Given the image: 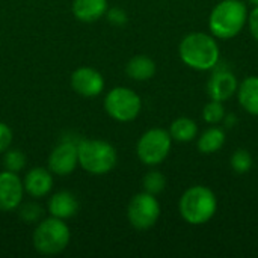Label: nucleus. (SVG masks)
I'll list each match as a JSON object with an SVG mask.
<instances>
[{
	"mask_svg": "<svg viewBox=\"0 0 258 258\" xmlns=\"http://www.w3.org/2000/svg\"><path fill=\"white\" fill-rule=\"evenodd\" d=\"M248 15L242 0H221L210 12L209 29L218 39L236 38L248 24Z\"/></svg>",
	"mask_w": 258,
	"mask_h": 258,
	"instance_id": "2",
	"label": "nucleus"
},
{
	"mask_svg": "<svg viewBox=\"0 0 258 258\" xmlns=\"http://www.w3.org/2000/svg\"><path fill=\"white\" fill-rule=\"evenodd\" d=\"M237 98L243 110L258 116V76H249L239 85Z\"/></svg>",
	"mask_w": 258,
	"mask_h": 258,
	"instance_id": "16",
	"label": "nucleus"
},
{
	"mask_svg": "<svg viewBox=\"0 0 258 258\" xmlns=\"http://www.w3.org/2000/svg\"><path fill=\"white\" fill-rule=\"evenodd\" d=\"M225 144V132L219 127H210L201 133L198 139V150L203 154H215Z\"/></svg>",
	"mask_w": 258,
	"mask_h": 258,
	"instance_id": "18",
	"label": "nucleus"
},
{
	"mask_svg": "<svg viewBox=\"0 0 258 258\" xmlns=\"http://www.w3.org/2000/svg\"><path fill=\"white\" fill-rule=\"evenodd\" d=\"M24 186L15 172H0V212H12L23 201Z\"/></svg>",
	"mask_w": 258,
	"mask_h": 258,
	"instance_id": "11",
	"label": "nucleus"
},
{
	"mask_svg": "<svg viewBox=\"0 0 258 258\" xmlns=\"http://www.w3.org/2000/svg\"><path fill=\"white\" fill-rule=\"evenodd\" d=\"M107 12V0H74L73 14L83 23L100 20Z\"/></svg>",
	"mask_w": 258,
	"mask_h": 258,
	"instance_id": "15",
	"label": "nucleus"
},
{
	"mask_svg": "<svg viewBox=\"0 0 258 258\" xmlns=\"http://www.w3.org/2000/svg\"><path fill=\"white\" fill-rule=\"evenodd\" d=\"M171 147L172 138L169 132L163 128H151L139 138L136 153L144 165L157 166L168 157Z\"/></svg>",
	"mask_w": 258,
	"mask_h": 258,
	"instance_id": "7",
	"label": "nucleus"
},
{
	"mask_svg": "<svg viewBox=\"0 0 258 258\" xmlns=\"http://www.w3.org/2000/svg\"><path fill=\"white\" fill-rule=\"evenodd\" d=\"M180 215L190 225H204L213 219L218 210V200L207 186H192L180 198Z\"/></svg>",
	"mask_w": 258,
	"mask_h": 258,
	"instance_id": "3",
	"label": "nucleus"
},
{
	"mask_svg": "<svg viewBox=\"0 0 258 258\" xmlns=\"http://www.w3.org/2000/svg\"><path fill=\"white\" fill-rule=\"evenodd\" d=\"M180 57L184 65L195 71H212L218 67L221 50L213 35L192 32L180 42Z\"/></svg>",
	"mask_w": 258,
	"mask_h": 258,
	"instance_id": "1",
	"label": "nucleus"
},
{
	"mask_svg": "<svg viewBox=\"0 0 258 258\" xmlns=\"http://www.w3.org/2000/svg\"><path fill=\"white\" fill-rule=\"evenodd\" d=\"M71 88L82 97H97L104 89V79L97 70L80 67L71 74Z\"/></svg>",
	"mask_w": 258,
	"mask_h": 258,
	"instance_id": "12",
	"label": "nucleus"
},
{
	"mask_svg": "<svg viewBox=\"0 0 258 258\" xmlns=\"http://www.w3.org/2000/svg\"><path fill=\"white\" fill-rule=\"evenodd\" d=\"M71 233L63 219L48 218L38 224L33 233V246L44 255L60 254L70 243Z\"/></svg>",
	"mask_w": 258,
	"mask_h": 258,
	"instance_id": "5",
	"label": "nucleus"
},
{
	"mask_svg": "<svg viewBox=\"0 0 258 258\" xmlns=\"http://www.w3.org/2000/svg\"><path fill=\"white\" fill-rule=\"evenodd\" d=\"M79 165L92 175L110 172L118 162L116 150L112 144L100 139H85L77 144Z\"/></svg>",
	"mask_w": 258,
	"mask_h": 258,
	"instance_id": "4",
	"label": "nucleus"
},
{
	"mask_svg": "<svg viewBox=\"0 0 258 258\" xmlns=\"http://www.w3.org/2000/svg\"><path fill=\"white\" fill-rule=\"evenodd\" d=\"M248 26L249 32L254 36V39L258 41V6H254V9L248 15Z\"/></svg>",
	"mask_w": 258,
	"mask_h": 258,
	"instance_id": "27",
	"label": "nucleus"
},
{
	"mask_svg": "<svg viewBox=\"0 0 258 258\" xmlns=\"http://www.w3.org/2000/svg\"><path fill=\"white\" fill-rule=\"evenodd\" d=\"M212 76L207 82V94L210 97V100H216V101H227L230 100L239 88V82L236 79V76L227 70V68H213L212 70Z\"/></svg>",
	"mask_w": 258,
	"mask_h": 258,
	"instance_id": "10",
	"label": "nucleus"
},
{
	"mask_svg": "<svg viewBox=\"0 0 258 258\" xmlns=\"http://www.w3.org/2000/svg\"><path fill=\"white\" fill-rule=\"evenodd\" d=\"M125 71L130 79L138 80V82H145V80H150L154 77L156 62L145 54H138L128 60Z\"/></svg>",
	"mask_w": 258,
	"mask_h": 258,
	"instance_id": "17",
	"label": "nucleus"
},
{
	"mask_svg": "<svg viewBox=\"0 0 258 258\" xmlns=\"http://www.w3.org/2000/svg\"><path fill=\"white\" fill-rule=\"evenodd\" d=\"M11 144H12V132L5 122H0V153H5L11 147Z\"/></svg>",
	"mask_w": 258,
	"mask_h": 258,
	"instance_id": "26",
	"label": "nucleus"
},
{
	"mask_svg": "<svg viewBox=\"0 0 258 258\" xmlns=\"http://www.w3.org/2000/svg\"><path fill=\"white\" fill-rule=\"evenodd\" d=\"M230 165L236 174H246L252 168V156L246 150L240 148L233 153L230 159Z\"/></svg>",
	"mask_w": 258,
	"mask_h": 258,
	"instance_id": "22",
	"label": "nucleus"
},
{
	"mask_svg": "<svg viewBox=\"0 0 258 258\" xmlns=\"http://www.w3.org/2000/svg\"><path fill=\"white\" fill-rule=\"evenodd\" d=\"M169 135L172 141L177 142H192L198 136V125L194 119L181 116L177 118L169 128Z\"/></svg>",
	"mask_w": 258,
	"mask_h": 258,
	"instance_id": "19",
	"label": "nucleus"
},
{
	"mask_svg": "<svg viewBox=\"0 0 258 258\" xmlns=\"http://www.w3.org/2000/svg\"><path fill=\"white\" fill-rule=\"evenodd\" d=\"M225 106L222 101L210 100L203 109V118L207 124H219L225 118Z\"/></svg>",
	"mask_w": 258,
	"mask_h": 258,
	"instance_id": "20",
	"label": "nucleus"
},
{
	"mask_svg": "<svg viewBox=\"0 0 258 258\" xmlns=\"http://www.w3.org/2000/svg\"><path fill=\"white\" fill-rule=\"evenodd\" d=\"M160 216V204L156 195L148 192H141L135 195L127 207V218L133 228L136 230H150L156 225Z\"/></svg>",
	"mask_w": 258,
	"mask_h": 258,
	"instance_id": "8",
	"label": "nucleus"
},
{
	"mask_svg": "<svg viewBox=\"0 0 258 258\" xmlns=\"http://www.w3.org/2000/svg\"><path fill=\"white\" fill-rule=\"evenodd\" d=\"M142 100L141 97L130 88L116 86L104 98V110L106 113L119 122H130L141 113Z\"/></svg>",
	"mask_w": 258,
	"mask_h": 258,
	"instance_id": "6",
	"label": "nucleus"
},
{
	"mask_svg": "<svg viewBox=\"0 0 258 258\" xmlns=\"http://www.w3.org/2000/svg\"><path fill=\"white\" fill-rule=\"evenodd\" d=\"M142 184H144V192H148L151 195H159L163 192V189L166 186V178L159 171H150L144 177Z\"/></svg>",
	"mask_w": 258,
	"mask_h": 258,
	"instance_id": "21",
	"label": "nucleus"
},
{
	"mask_svg": "<svg viewBox=\"0 0 258 258\" xmlns=\"http://www.w3.org/2000/svg\"><path fill=\"white\" fill-rule=\"evenodd\" d=\"M106 14H107V20H109L112 24H115V26H124V24L127 23V20H128L125 11L119 9V8H112V9H109Z\"/></svg>",
	"mask_w": 258,
	"mask_h": 258,
	"instance_id": "25",
	"label": "nucleus"
},
{
	"mask_svg": "<svg viewBox=\"0 0 258 258\" xmlns=\"http://www.w3.org/2000/svg\"><path fill=\"white\" fill-rule=\"evenodd\" d=\"M24 190L33 198H42L48 195L53 187V177L45 168H33L24 177Z\"/></svg>",
	"mask_w": 258,
	"mask_h": 258,
	"instance_id": "13",
	"label": "nucleus"
},
{
	"mask_svg": "<svg viewBox=\"0 0 258 258\" xmlns=\"http://www.w3.org/2000/svg\"><path fill=\"white\" fill-rule=\"evenodd\" d=\"M26 166V156L20 150H9L5 154V168L11 172H20Z\"/></svg>",
	"mask_w": 258,
	"mask_h": 258,
	"instance_id": "23",
	"label": "nucleus"
},
{
	"mask_svg": "<svg viewBox=\"0 0 258 258\" xmlns=\"http://www.w3.org/2000/svg\"><path fill=\"white\" fill-rule=\"evenodd\" d=\"M41 213H42L41 207L33 204V203H27V204L20 207V218L27 224L36 222L41 218Z\"/></svg>",
	"mask_w": 258,
	"mask_h": 258,
	"instance_id": "24",
	"label": "nucleus"
},
{
	"mask_svg": "<svg viewBox=\"0 0 258 258\" xmlns=\"http://www.w3.org/2000/svg\"><path fill=\"white\" fill-rule=\"evenodd\" d=\"M249 2H251V3H252L254 6H258V0H249Z\"/></svg>",
	"mask_w": 258,
	"mask_h": 258,
	"instance_id": "28",
	"label": "nucleus"
},
{
	"mask_svg": "<svg viewBox=\"0 0 258 258\" xmlns=\"http://www.w3.org/2000/svg\"><path fill=\"white\" fill-rule=\"evenodd\" d=\"M77 165H79V151H77V144H74L73 141H62L60 144H57L48 157L50 172L60 177L70 175Z\"/></svg>",
	"mask_w": 258,
	"mask_h": 258,
	"instance_id": "9",
	"label": "nucleus"
},
{
	"mask_svg": "<svg viewBox=\"0 0 258 258\" xmlns=\"http://www.w3.org/2000/svg\"><path fill=\"white\" fill-rule=\"evenodd\" d=\"M48 210L51 216L59 219H70L79 212V201L71 192L60 190L50 198Z\"/></svg>",
	"mask_w": 258,
	"mask_h": 258,
	"instance_id": "14",
	"label": "nucleus"
}]
</instances>
